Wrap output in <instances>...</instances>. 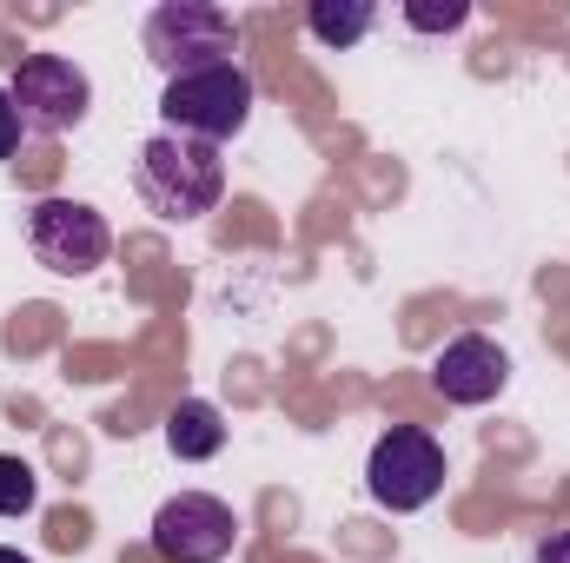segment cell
<instances>
[{"label": "cell", "instance_id": "3", "mask_svg": "<svg viewBox=\"0 0 570 563\" xmlns=\"http://www.w3.org/2000/svg\"><path fill=\"white\" fill-rule=\"evenodd\" d=\"M365 491H372V504L392 511V517L425 511L431 497L444 491V444H438L431 431H419V424H392V431L372 444V457H365Z\"/></svg>", "mask_w": 570, "mask_h": 563}, {"label": "cell", "instance_id": "14", "mask_svg": "<svg viewBox=\"0 0 570 563\" xmlns=\"http://www.w3.org/2000/svg\"><path fill=\"white\" fill-rule=\"evenodd\" d=\"M538 563H570V531H551V537L538 544Z\"/></svg>", "mask_w": 570, "mask_h": 563}, {"label": "cell", "instance_id": "10", "mask_svg": "<svg viewBox=\"0 0 570 563\" xmlns=\"http://www.w3.org/2000/svg\"><path fill=\"white\" fill-rule=\"evenodd\" d=\"M372 20H379V7H372V0H312V7H305L312 40H318V47H332V53L358 47V40L372 33Z\"/></svg>", "mask_w": 570, "mask_h": 563}, {"label": "cell", "instance_id": "8", "mask_svg": "<svg viewBox=\"0 0 570 563\" xmlns=\"http://www.w3.org/2000/svg\"><path fill=\"white\" fill-rule=\"evenodd\" d=\"M431 385L444 405H491L504 385H511V358L498 338L484 332H458L438 358H431Z\"/></svg>", "mask_w": 570, "mask_h": 563}, {"label": "cell", "instance_id": "9", "mask_svg": "<svg viewBox=\"0 0 570 563\" xmlns=\"http://www.w3.org/2000/svg\"><path fill=\"white\" fill-rule=\"evenodd\" d=\"M166 451H173L179 464H206V457H219V451H226V418H219V405H206V398H179V405L166 412Z\"/></svg>", "mask_w": 570, "mask_h": 563}, {"label": "cell", "instance_id": "2", "mask_svg": "<svg viewBox=\"0 0 570 563\" xmlns=\"http://www.w3.org/2000/svg\"><path fill=\"white\" fill-rule=\"evenodd\" d=\"M159 120H166V134H186V140H206V146L239 140L246 120H253V73L239 60L173 73L166 93H159Z\"/></svg>", "mask_w": 570, "mask_h": 563}, {"label": "cell", "instance_id": "4", "mask_svg": "<svg viewBox=\"0 0 570 563\" xmlns=\"http://www.w3.org/2000/svg\"><path fill=\"white\" fill-rule=\"evenodd\" d=\"M7 100L20 113L27 134H73L94 107V80L67 60V53H13V80H7Z\"/></svg>", "mask_w": 570, "mask_h": 563}, {"label": "cell", "instance_id": "13", "mask_svg": "<svg viewBox=\"0 0 570 563\" xmlns=\"http://www.w3.org/2000/svg\"><path fill=\"white\" fill-rule=\"evenodd\" d=\"M20 113H13V100H7V87H0V159H13V146H20Z\"/></svg>", "mask_w": 570, "mask_h": 563}, {"label": "cell", "instance_id": "1", "mask_svg": "<svg viewBox=\"0 0 570 563\" xmlns=\"http://www.w3.org/2000/svg\"><path fill=\"white\" fill-rule=\"evenodd\" d=\"M134 192L146 213H159L166 226H193L226 199V159L219 146L186 140V134H153L134 159Z\"/></svg>", "mask_w": 570, "mask_h": 563}, {"label": "cell", "instance_id": "7", "mask_svg": "<svg viewBox=\"0 0 570 563\" xmlns=\"http://www.w3.org/2000/svg\"><path fill=\"white\" fill-rule=\"evenodd\" d=\"M27 246H33V259H40L47 273L80 279V273L107 266L114 226H107L87 199H40V206L27 213Z\"/></svg>", "mask_w": 570, "mask_h": 563}, {"label": "cell", "instance_id": "6", "mask_svg": "<svg viewBox=\"0 0 570 563\" xmlns=\"http://www.w3.org/2000/svg\"><path fill=\"white\" fill-rule=\"evenodd\" d=\"M146 544H153L159 563H226L233 544H239V517L213 491H179V497H166L153 511Z\"/></svg>", "mask_w": 570, "mask_h": 563}, {"label": "cell", "instance_id": "15", "mask_svg": "<svg viewBox=\"0 0 570 563\" xmlns=\"http://www.w3.org/2000/svg\"><path fill=\"white\" fill-rule=\"evenodd\" d=\"M0 563H33V557H20V551H7V544H0Z\"/></svg>", "mask_w": 570, "mask_h": 563}, {"label": "cell", "instance_id": "5", "mask_svg": "<svg viewBox=\"0 0 570 563\" xmlns=\"http://www.w3.org/2000/svg\"><path fill=\"white\" fill-rule=\"evenodd\" d=\"M146 60L173 80V73H193V67H213V60H233L239 47V27L226 7H206V0H166L146 13Z\"/></svg>", "mask_w": 570, "mask_h": 563}, {"label": "cell", "instance_id": "12", "mask_svg": "<svg viewBox=\"0 0 570 563\" xmlns=\"http://www.w3.org/2000/svg\"><path fill=\"white\" fill-rule=\"evenodd\" d=\"M464 20H471V7H464V0H444V7L412 0V7H405V27H419V33H458Z\"/></svg>", "mask_w": 570, "mask_h": 563}, {"label": "cell", "instance_id": "11", "mask_svg": "<svg viewBox=\"0 0 570 563\" xmlns=\"http://www.w3.org/2000/svg\"><path fill=\"white\" fill-rule=\"evenodd\" d=\"M33 504H40V477H33V464L0 451V517H33Z\"/></svg>", "mask_w": 570, "mask_h": 563}]
</instances>
